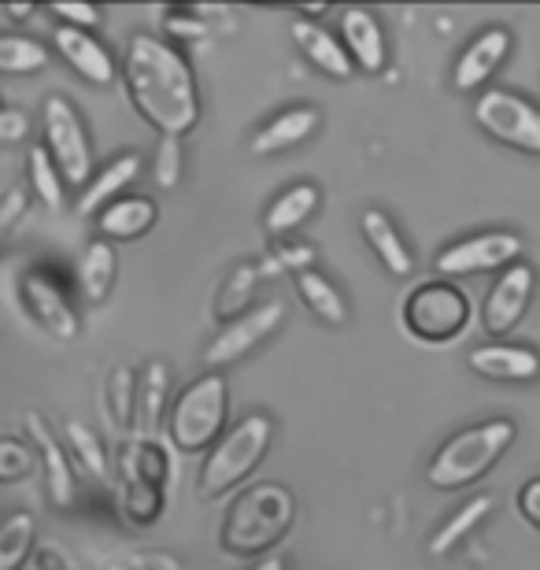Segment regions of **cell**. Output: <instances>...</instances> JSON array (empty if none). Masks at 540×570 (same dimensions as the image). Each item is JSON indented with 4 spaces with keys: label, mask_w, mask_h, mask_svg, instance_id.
<instances>
[{
    "label": "cell",
    "mask_w": 540,
    "mask_h": 570,
    "mask_svg": "<svg viewBox=\"0 0 540 570\" xmlns=\"http://www.w3.org/2000/svg\"><path fill=\"white\" fill-rule=\"evenodd\" d=\"M119 75L134 111L159 138H186L200 122V89L193 63L159 33H134L122 49Z\"/></svg>",
    "instance_id": "6da1fadb"
},
{
    "label": "cell",
    "mask_w": 540,
    "mask_h": 570,
    "mask_svg": "<svg viewBox=\"0 0 540 570\" xmlns=\"http://www.w3.org/2000/svg\"><path fill=\"white\" fill-rule=\"evenodd\" d=\"M296 522V497L282 482H256L240 489L226 508L218 544L237 560H263L289 538Z\"/></svg>",
    "instance_id": "7a4b0ae2"
},
{
    "label": "cell",
    "mask_w": 540,
    "mask_h": 570,
    "mask_svg": "<svg viewBox=\"0 0 540 570\" xmlns=\"http://www.w3.org/2000/svg\"><path fill=\"white\" fill-rule=\"evenodd\" d=\"M514 438H519V430L508 419H485V423L452 433L433 452V460L426 466V482L433 489H441V493H455V489L481 482L508 455Z\"/></svg>",
    "instance_id": "3957f363"
},
{
    "label": "cell",
    "mask_w": 540,
    "mask_h": 570,
    "mask_svg": "<svg viewBox=\"0 0 540 570\" xmlns=\"http://www.w3.org/2000/svg\"><path fill=\"white\" fill-rule=\"evenodd\" d=\"M271 441H274V419L263 412L245 415L240 423L229 426L200 463V474H197L200 500H218V497L234 493L240 482H248V474L256 471L263 463V455H267Z\"/></svg>",
    "instance_id": "277c9868"
},
{
    "label": "cell",
    "mask_w": 540,
    "mask_h": 570,
    "mask_svg": "<svg viewBox=\"0 0 540 570\" xmlns=\"http://www.w3.org/2000/svg\"><path fill=\"white\" fill-rule=\"evenodd\" d=\"M170 460L167 449L153 438H134L119 449V515L130 527L145 530L164 519Z\"/></svg>",
    "instance_id": "5b68a950"
},
{
    "label": "cell",
    "mask_w": 540,
    "mask_h": 570,
    "mask_svg": "<svg viewBox=\"0 0 540 570\" xmlns=\"http://www.w3.org/2000/svg\"><path fill=\"white\" fill-rule=\"evenodd\" d=\"M226 415H229V385L218 371H204L167 407L164 419L167 441L186 455L208 452L226 433Z\"/></svg>",
    "instance_id": "8992f818"
},
{
    "label": "cell",
    "mask_w": 540,
    "mask_h": 570,
    "mask_svg": "<svg viewBox=\"0 0 540 570\" xmlns=\"http://www.w3.org/2000/svg\"><path fill=\"white\" fill-rule=\"evenodd\" d=\"M404 330L422 345H448L470 326V296L455 282H419L400 307Z\"/></svg>",
    "instance_id": "52a82bcc"
},
{
    "label": "cell",
    "mask_w": 540,
    "mask_h": 570,
    "mask_svg": "<svg viewBox=\"0 0 540 570\" xmlns=\"http://www.w3.org/2000/svg\"><path fill=\"white\" fill-rule=\"evenodd\" d=\"M41 148L67 186L86 189V181L94 178V141H89L82 111L63 94L45 97L41 105Z\"/></svg>",
    "instance_id": "ba28073f"
},
{
    "label": "cell",
    "mask_w": 540,
    "mask_h": 570,
    "mask_svg": "<svg viewBox=\"0 0 540 570\" xmlns=\"http://www.w3.org/2000/svg\"><path fill=\"white\" fill-rule=\"evenodd\" d=\"M474 122L492 141L540 156V108L514 89H481L474 100Z\"/></svg>",
    "instance_id": "9c48e42d"
},
{
    "label": "cell",
    "mask_w": 540,
    "mask_h": 570,
    "mask_svg": "<svg viewBox=\"0 0 540 570\" xmlns=\"http://www.w3.org/2000/svg\"><path fill=\"white\" fill-rule=\"evenodd\" d=\"M522 259V237L511 230H485L463 242H452L436 253L433 267L441 271V278H474L489 275V271H503Z\"/></svg>",
    "instance_id": "30bf717a"
},
{
    "label": "cell",
    "mask_w": 540,
    "mask_h": 570,
    "mask_svg": "<svg viewBox=\"0 0 540 570\" xmlns=\"http://www.w3.org/2000/svg\"><path fill=\"white\" fill-rule=\"evenodd\" d=\"M19 301L27 307V315L38 323L45 334L56 341H75L82 334V318H78L75 301L67 296L60 278L49 275L45 267H30L19 278Z\"/></svg>",
    "instance_id": "8fae6325"
},
{
    "label": "cell",
    "mask_w": 540,
    "mask_h": 570,
    "mask_svg": "<svg viewBox=\"0 0 540 570\" xmlns=\"http://www.w3.org/2000/svg\"><path fill=\"white\" fill-rule=\"evenodd\" d=\"M282 318H285V304L271 301V304L252 307L248 315L234 318V323H226L208 341V348H204V363H208V371L223 374L226 367H234V363L252 356V352H256L263 341H267L274 330L282 326Z\"/></svg>",
    "instance_id": "7c38bea8"
},
{
    "label": "cell",
    "mask_w": 540,
    "mask_h": 570,
    "mask_svg": "<svg viewBox=\"0 0 540 570\" xmlns=\"http://www.w3.org/2000/svg\"><path fill=\"white\" fill-rule=\"evenodd\" d=\"M533 289H537V271L530 264L519 259V264L503 267L497 282L489 285L485 304H481V326H485V334L492 337L511 334L522 323L526 307L533 301Z\"/></svg>",
    "instance_id": "4fadbf2b"
},
{
    "label": "cell",
    "mask_w": 540,
    "mask_h": 570,
    "mask_svg": "<svg viewBox=\"0 0 540 570\" xmlns=\"http://www.w3.org/2000/svg\"><path fill=\"white\" fill-rule=\"evenodd\" d=\"M511 49H514V38L508 27H485L481 33H474L452 67V86L459 94H481V89H489L492 75L503 67Z\"/></svg>",
    "instance_id": "5bb4252c"
},
{
    "label": "cell",
    "mask_w": 540,
    "mask_h": 570,
    "mask_svg": "<svg viewBox=\"0 0 540 570\" xmlns=\"http://www.w3.org/2000/svg\"><path fill=\"white\" fill-rule=\"evenodd\" d=\"M27 441L38 452V466L45 474V489L56 508H71L78 497V474L71 466L63 441H56V430L49 426V419L41 412H27Z\"/></svg>",
    "instance_id": "9a60e30c"
},
{
    "label": "cell",
    "mask_w": 540,
    "mask_h": 570,
    "mask_svg": "<svg viewBox=\"0 0 540 570\" xmlns=\"http://www.w3.org/2000/svg\"><path fill=\"white\" fill-rule=\"evenodd\" d=\"M52 49L89 86L108 89V86H115V78H119V63H115L111 49L97 38V33H86L75 27H56Z\"/></svg>",
    "instance_id": "2e32d148"
},
{
    "label": "cell",
    "mask_w": 540,
    "mask_h": 570,
    "mask_svg": "<svg viewBox=\"0 0 540 570\" xmlns=\"http://www.w3.org/2000/svg\"><path fill=\"white\" fill-rule=\"evenodd\" d=\"M337 38L348 52V60L355 71L363 75H382L389 67V41H385V30L382 22L371 8L363 4H352V8H341L337 16Z\"/></svg>",
    "instance_id": "e0dca14e"
},
{
    "label": "cell",
    "mask_w": 540,
    "mask_h": 570,
    "mask_svg": "<svg viewBox=\"0 0 540 570\" xmlns=\"http://www.w3.org/2000/svg\"><path fill=\"white\" fill-rule=\"evenodd\" d=\"M470 371L481 374L489 382H537L540 379V352L530 345H514V341H489V345H478L467 356Z\"/></svg>",
    "instance_id": "ac0fdd59"
},
{
    "label": "cell",
    "mask_w": 540,
    "mask_h": 570,
    "mask_svg": "<svg viewBox=\"0 0 540 570\" xmlns=\"http://www.w3.org/2000/svg\"><path fill=\"white\" fill-rule=\"evenodd\" d=\"M289 33H293V45L301 49V56L315 71H323L333 82H348L355 75V67L344 52L341 38L333 30H326L323 22H307V19H293L289 22Z\"/></svg>",
    "instance_id": "d6986e66"
},
{
    "label": "cell",
    "mask_w": 540,
    "mask_h": 570,
    "mask_svg": "<svg viewBox=\"0 0 540 570\" xmlns=\"http://www.w3.org/2000/svg\"><path fill=\"white\" fill-rule=\"evenodd\" d=\"M97 234L100 242H137L145 237L153 226L159 223V208L153 197H141V193H126V197L111 200L105 212H97Z\"/></svg>",
    "instance_id": "ffe728a7"
},
{
    "label": "cell",
    "mask_w": 540,
    "mask_h": 570,
    "mask_svg": "<svg viewBox=\"0 0 540 570\" xmlns=\"http://www.w3.org/2000/svg\"><path fill=\"white\" fill-rule=\"evenodd\" d=\"M323 122V111L312 108V105H296V108H285L278 111L274 119H267L263 127L252 134V156H278V153H289L301 141H307L312 134L318 130Z\"/></svg>",
    "instance_id": "44dd1931"
},
{
    "label": "cell",
    "mask_w": 540,
    "mask_h": 570,
    "mask_svg": "<svg viewBox=\"0 0 540 570\" xmlns=\"http://www.w3.org/2000/svg\"><path fill=\"white\" fill-rule=\"evenodd\" d=\"M137 175H141V156H137V153L115 156L111 164L94 170V178L86 181L82 197H78V215H86V219H97V212H105L111 200L126 197V186H130Z\"/></svg>",
    "instance_id": "7402d4cb"
},
{
    "label": "cell",
    "mask_w": 540,
    "mask_h": 570,
    "mask_svg": "<svg viewBox=\"0 0 540 570\" xmlns=\"http://www.w3.org/2000/svg\"><path fill=\"white\" fill-rule=\"evenodd\" d=\"M360 230L366 237V245L374 248V256L382 259V267L393 278H408L411 271H415V256H411L404 234H400V226L389 219L382 208H366L360 215Z\"/></svg>",
    "instance_id": "603a6c76"
},
{
    "label": "cell",
    "mask_w": 540,
    "mask_h": 570,
    "mask_svg": "<svg viewBox=\"0 0 540 570\" xmlns=\"http://www.w3.org/2000/svg\"><path fill=\"white\" fill-rule=\"evenodd\" d=\"M318 200H323V189L315 181H296V186L282 189L278 197L271 200V208L263 212V230H267L274 242H285L293 230L312 219L318 212Z\"/></svg>",
    "instance_id": "cb8c5ba5"
},
{
    "label": "cell",
    "mask_w": 540,
    "mask_h": 570,
    "mask_svg": "<svg viewBox=\"0 0 540 570\" xmlns=\"http://www.w3.org/2000/svg\"><path fill=\"white\" fill-rule=\"evenodd\" d=\"M170 396V367L164 360H148L137 374V404H134V430L137 438H153L159 423L167 419Z\"/></svg>",
    "instance_id": "d4e9b609"
},
{
    "label": "cell",
    "mask_w": 540,
    "mask_h": 570,
    "mask_svg": "<svg viewBox=\"0 0 540 570\" xmlns=\"http://www.w3.org/2000/svg\"><path fill=\"white\" fill-rule=\"evenodd\" d=\"M115 275H119V256H115V245L94 237L82 256H78V293H82L86 304H105L111 289H115Z\"/></svg>",
    "instance_id": "484cf974"
},
{
    "label": "cell",
    "mask_w": 540,
    "mask_h": 570,
    "mask_svg": "<svg viewBox=\"0 0 540 570\" xmlns=\"http://www.w3.org/2000/svg\"><path fill=\"white\" fill-rule=\"evenodd\" d=\"M63 449L71 455V466L89 474L94 482H111V455L100 441V433L82 423V419H67L63 423Z\"/></svg>",
    "instance_id": "4316f807"
},
{
    "label": "cell",
    "mask_w": 540,
    "mask_h": 570,
    "mask_svg": "<svg viewBox=\"0 0 540 570\" xmlns=\"http://www.w3.org/2000/svg\"><path fill=\"white\" fill-rule=\"evenodd\" d=\"M293 285H296L301 304L323 326H344V323H348V301H344V293L323 275V271H315V267L301 271V275H293Z\"/></svg>",
    "instance_id": "83f0119b"
},
{
    "label": "cell",
    "mask_w": 540,
    "mask_h": 570,
    "mask_svg": "<svg viewBox=\"0 0 540 570\" xmlns=\"http://www.w3.org/2000/svg\"><path fill=\"white\" fill-rule=\"evenodd\" d=\"M492 508H497V500H492L489 493H478V497H470L467 504H459L452 515L441 522V530L430 538V556L441 560V556L455 552V544H463L470 533H474L481 522L492 515Z\"/></svg>",
    "instance_id": "f1b7e54d"
},
{
    "label": "cell",
    "mask_w": 540,
    "mask_h": 570,
    "mask_svg": "<svg viewBox=\"0 0 540 570\" xmlns=\"http://www.w3.org/2000/svg\"><path fill=\"white\" fill-rule=\"evenodd\" d=\"M259 278H263V267L259 264H237L229 275L223 278L215 293V318L218 323H234V318L248 315L252 312V296L259 289Z\"/></svg>",
    "instance_id": "f546056e"
},
{
    "label": "cell",
    "mask_w": 540,
    "mask_h": 570,
    "mask_svg": "<svg viewBox=\"0 0 540 570\" xmlns=\"http://www.w3.org/2000/svg\"><path fill=\"white\" fill-rule=\"evenodd\" d=\"M38 544V519L30 511H11L0 522V570H22Z\"/></svg>",
    "instance_id": "4dcf8cb0"
},
{
    "label": "cell",
    "mask_w": 540,
    "mask_h": 570,
    "mask_svg": "<svg viewBox=\"0 0 540 570\" xmlns=\"http://www.w3.org/2000/svg\"><path fill=\"white\" fill-rule=\"evenodd\" d=\"M49 63V45H41L30 33H0V75H38Z\"/></svg>",
    "instance_id": "1f68e13d"
},
{
    "label": "cell",
    "mask_w": 540,
    "mask_h": 570,
    "mask_svg": "<svg viewBox=\"0 0 540 570\" xmlns=\"http://www.w3.org/2000/svg\"><path fill=\"white\" fill-rule=\"evenodd\" d=\"M27 181H30V197H38L49 212L67 208V181L60 178V170H56V164L41 145H33L27 153Z\"/></svg>",
    "instance_id": "d6a6232c"
},
{
    "label": "cell",
    "mask_w": 540,
    "mask_h": 570,
    "mask_svg": "<svg viewBox=\"0 0 540 570\" xmlns=\"http://www.w3.org/2000/svg\"><path fill=\"white\" fill-rule=\"evenodd\" d=\"M134 404H137V371L119 363V367H111L105 382V407L111 415V426L119 433L134 430Z\"/></svg>",
    "instance_id": "836d02e7"
},
{
    "label": "cell",
    "mask_w": 540,
    "mask_h": 570,
    "mask_svg": "<svg viewBox=\"0 0 540 570\" xmlns=\"http://www.w3.org/2000/svg\"><path fill=\"white\" fill-rule=\"evenodd\" d=\"M100 570H186L181 556L164 549H119L100 556Z\"/></svg>",
    "instance_id": "e575fe53"
},
{
    "label": "cell",
    "mask_w": 540,
    "mask_h": 570,
    "mask_svg": "<svg viewBox=\"0 0 540 570\" xmlns=\"http://www.w3.org/2000/svg\"><path fill=\"white\" fill-rule=\"evenodd\" d=\"M30 474H38V452H33V444L19 438H0V485H16Z\"/></svg>",
    "instance_id": "d590c367"
},
{
    "label": "cell",
    "mask_w": 540,
    "mask_h": 570,
    "mask_svg": "<svg viewBox=\"0 0 540 570\" xmlns=\"http://www.w3.org/2000/svg\"><path fill=\"white\" fill-rule=\"evenodd\" d=\"M181 170H186V148H181V138H159L156 156H153V181L159 189H175L181 181Z\"/></svg>",
    "instance_id": "8d00e7d4"
},
{
    "label": "cell",
    "mask_w": 540,
    "mask_h": 570,
    "mask_svg": "<svg viewBox=\"0 0 540 570\" xmlns=\"http://www.w3.org/2000/svg\"><path fill=\"white\" fill-rule=\"evenodd\" d=\"M164 30L170 33V38L200 41L212 27L204 22V16H200L197 8H167V11H164Z\"/></svg>",
    "instance_id": "74e56055"
},
{
    "label": "cell",
    "mask_w": 540,
    "mask_h": 570,
    "mask_svg": "<svg viewBox=\"0 0 540 570\" xmlns=\"http://www.w3.org/2000/svg\"><path fill=\"white\" fill-rule=\"evenodd\" d=\"M30 208V189L27 186H11L0 193V245L8 242L11 230L22 223V215Z\"/></svg>",
    "instance_id": "f35d334b"
},
{
    "label": "cell",
    "mask_w": 540,
    "mask_h": 570,
    "mask_svg": "<svg viewBox=\"0 0 540 570\" xmlns=\"http://www.w3.org/2000/svg\"><path fill=\"white\" fill-rule=\"evenodd\" d=\"M56 19H60V27H75V30H86V33H94L100 27V19H105V11H100L97 4H78V0H60V4H52L49 8Z\"/></svg>",
    "instance_id": "ab89813d"
},
{
    "label": "cell",
    "mask_w": 540,
    "mask_h": 570,
    "mask_svg": "<svg viewBox=\"0 0 540 570\" xmlns=\"http://www.w3.org/2000/svg\"><path fill=\"white\" fill-rule=\"evenodd\" d=\"M267 264H278V271H289V275H301V271H312L315 264V248L304 242H278V248L267 256Z\"/></svg>",
    "instance_id": "60d3db41"
},
{
    "label": "cell",
    "mask_w": 540,
    "mask_h": 570,
    "mask_svg": "<svg viewBox=\"0 0 540 570\" xmlns=\"http://www.w3.org/2000/svg\"><path fill=\"white\" fill-rule=\"evenodd\" d=\"M27 134H30V119H27V111H19V108H4V105H0V148H4V145H19V141H27Z\"/></svg>",
    "instance_id": "b9f144b4"
},
{
    "label": "cell",
    "mask_w": 540,
    "mask_h": 570,
    "mask_svg": "<svg viewBox=\"0 0 540 570\" xmlns=\"http://www.w3.org/2000/svg\"><path fill=\"white\" fill-rule=\"evenodd\" d=\"M519 511L533 530H540V474L519 489Z\"/></svg>",
    "instance_id": "7bdbcfd3"
},
{
    "label": "cell",
    "mask_w": 540,
    "mask_h": 570,
    "mask_svg": "<svg viewBox=\"0 0 540 570\" xmlns=\"http://www.w3.org/2000/svg\"><path fill=\"white\" fill-rule=\"evenodd\" d=\"M4 16L8 19H30V16H38V4H4Z\"/></svg>",
    "instance_id": "ee69618b"
},
{
    "label": "cell",
    "mask_w": 540,
    "mask_h": 570,
    "mask_svg": "<svg viewBox=\"0 0 540 570\" xmlns=\"http://www.w3.org/2000/svg\"><path fill=\"white\" fill-rule=\"evenodd\" d=\"M248 570H289V567H285L282 556H263V560H259V563H252Z\"/></svg>",
    "instance_id": "f6af8a7d"
},
{
    "label": "cell",
    "mask_w": 540,
    "mask_h": 570,
    "mask_svg": "<svg viewBox=\"0 0 540 570\" xmlns=\"http://www.w3.org/2000/svg\"><path fill=\"white\" fill-rule=\"evenodd\" d=\"M38 570H63L60 556H56V552H38Z\"/></svg>",
    "instance_id": "bcb514c9"
},
{
    "label": "cell",
    "mask_w": 540,
    "mask_h": 570,
    "mask_svg": "<svg viewBox=\"0 0 540 570\" xmlns=\"http://www.w3.org/2000/svg\"><path fill=\"white\" fill-rule=\"evenodd\" d=\"M63 570H67V567H63Z\"/></svg>",
    "instance_id": "7dc6e473"
}]
</instances>
